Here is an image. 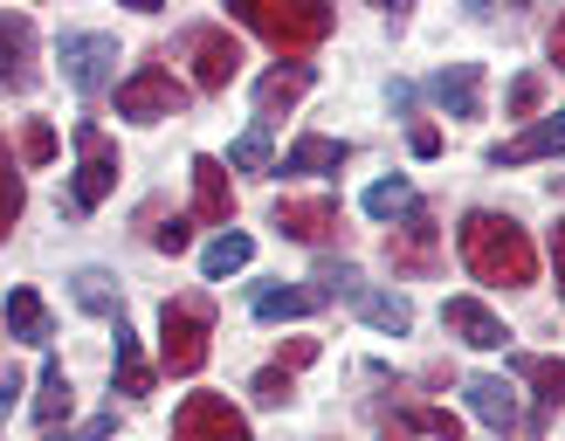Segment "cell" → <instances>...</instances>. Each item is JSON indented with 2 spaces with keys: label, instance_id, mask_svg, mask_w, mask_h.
<instances>
[{
  "label": "cell",
  "instance_id": "33",
  "mask_svg": "<svg viewBox=\"0 0 565 441\" xmlns=\"http://www.w3.org/2000/svg\"><path fill=\"white\" fill-rule=\"evenodd\" d=\"M539 104H545V76H518L511 83V118H531Z\"/></svg>",
  "mask_w": 565,
  "mask_h": 441
},
{
  "label": "cell",
  "instance_id": "17",
  "mask_svg": "<svg viewBox=\"0 0 565 441\" xmlns=\"http://www.w3.org/2000/svg\"><path fill=\"white\" fill-rule=\"evenodd\" d=\"M193 214L201 220H228L235 214V186H228V165L221 159H193Z\"/></svg>",
  "mask_w": 565,
  "mask_h": 441
},
{
  "label": "cell",
  "instance_id": "30",
  "mask_svg": "<svg viewBox=\"0 0 565 441\" xmlns=\"http://www.w3.org/2000/svg\"><path fill=\"white\" fill-rule=\"evenodd\" d=\"M21 207H28V193H21V173H14V159H8V146H0V241L14 235V220H21Z\"/></svg>",
  "mask_w": 565,
  "mask_h": 441
},
{
  "label": "cell",
  "instance_id": "32",
  "mask_svg": "<svg viewBox=\"0 0 565 441\" xmlns=\"http://www.w3.org/2000/svg\"><path fill=\"white\" fill-rule=\"evenodd\" d=\"M21 159H28V165H49V159H55V131H49L42 118L21 131Z\"/></svg>",
  "mask_w": 565,
  "mask_h": 441
},
{
  "label": "cell",
  "instance_id": "16",
  "mask_svg": "<svg viewBox=\"0 0 565 441\" xmlns=\"http://www.w3.org/2000/svg\"><path fill=\"white\" fill-rule=\"evenodd\" d=\"M152 379H159V373L146 366V352H138V331L118 318V352H110V386H118L125 400H146V394H152Z\"/></svg>",
  "mask_w": 565,
  "mask_h": 441
},
{
  "label": "cell",
  "instance_id": "36",
  "mask_svg": "<svg viewBox=\"0 0 565 441\" xmlns=\"http://www.w3.org/2000/svg\"><path fill=\"white\" fill-rule=\"evenodd\" d=\"M552 269H558V297H565V214H558V228H552Z\"/></svg>",
  "mask_w": 565,
  "mask_h": 441
},
{
  "label": "cell",
  "instance_id": "25",
  "mask_svg": "<svg viewBox=\"0 0 565 441\" xmlns=\"http://www.w3.org/2000/svg\"><path fill=\"white\" fill-rule=\"evenodd\" d=\"M76 311H90V318H125L118 283H110L104 269H76Z\"/></svg>",
  "mask_w": 565,
  "mask_h": 441
},
{
  "label": "cell",
  "instance_id": "15",
  "mask_svg": "<svg viewBox=\"0 0 565 441\" xmlns=\"http://www.w3.org/2000/svg\"><path fill=\"white\" fill-rule=\"evenodd\" d=\"M435 104L448 118H483V63H456L435 76Z\"/></svg>",
  "mask_w": 565,
  "mask_h": 441
},
{
  "label": "cell",
  "instance_id": "27",
  "mask_svg": "<svg viewBox=\"0 0 565 441\" xmlns=\"http://www.w3.org/2000/svg\"><path fill=\"white\" fill-rule=\"evenodd\" d=\"M228 165H235V173H276V159H269V125H263V118L228 146Z\"/></svg>",
  "mask_w": 565,
  "mask_h": 441
},
{
  "label": "cell",
  "instance_id": "28",
  "mask_svg": "<svg viewBox=\"0 0 565 441\" xmlns=\"http://www.w3.org/2000/svg\"><path fill=\"white\" fill-rule=\"evenodd\" d=\"M318 303H324L318 290H263V297H256V318H263V324H282V318H310Z\"/></svg>",
  "mask_w": 565,
  "mask_h": 441
},
{
  "label": "cell",
  "instance_id": "2",
  "mask_svg": "<svg viewBox=\"0 0 565 441\" xmlns=\"http://www.w3.org/2000/svg\"><path fill=\"white\" fill-rule=\"evenodd\" d=\"M207 338H214V303L207 297H166L159 303V373L166 379H193L207 366Z\"/></svg>",
  "mask_w": 565,
  "mask_h": 441
},
{
  "label": "cell",
  "instance_id": "12",
  "mask_svg": "<svg viewBox=\"0 0 565 441\" xmlns=\"http://www.w3.org/2000/svg\"><path fill=\"white\" fill-rule=\"evenodd\" d=\"M469 413H476L483 428L511 434V428H518V386L497 379V373H476V379H469Z\"/></svg>",
  "mask_w": 565,
  "mask_h": 441
},
{
  "label": "cell",
  "instance_id": "19",
  "mask_svg": "<svg viewBox=\"0 0 565 441\" xmlns=\"http://www.w3.org/2000/svg\"><path fill=\"white\" fill-rule=\"evenodd\" d=\"M310 83H318V76H310V63H290V69H269L263 83H256V110H263V125L276 118V110H290L303 90H310Z\"/></svg>",
  "mask_w": 565,
  "mask_h": 441
},
{
  "label": "cell",
  "instance_id": "34",
  "mask_svg": "<svg viewBox=\"0 0 565 441\" xmlns=\"http://www.w3.org/2000/svg\"><path fill=\"white\" fill-rule=\"evenodd\" d=\"M186 241H193V235H186V220H166V228L152 235V248H166V256H186Z\"/></svg>",
  "mask_w": 565,
  "mask_h": 441
},
{
  "label": "cell",
  "instance_id": "3",
  "mask_svg": "<svg viewBox=\"0 0 565 441\" xmlns=\"http://www.w3.org/2000/svg\"><path fill=\"white\" fill-rule=\"evenodd\" d=\"M235 21L256 28L282 55H303L331 35V8H318V0H235Z\"/></svg>",
  "mask_w": 565,
  "mask_h": 441
},
{
  "label": "cell",
  "instance_id": "35",
  "mask_svg": "<svg viewBox=\"0 0 565 441\" xmlns=\"http://www.w3.org/2000/svg\"><path fill=\"white\" fill-rule=\"evenodd\" d=\"M407 146H414V159H435V152H441V131H435V125H414Z\"/></svg>",
  "mask_w": 565,
  "mask_h": 441
},
{
  "label": "cell",
  "instance_id": "6",
  "mask_svg": "<svg viewBox=\"0 0 565 441\" xmlns=\"http://www.w3.org/2000/svg\"><path fill=\"white\" fill-rule=\"evenodd\" d=\"M76 152H83V165H76V180H70V207L90 214L104 193L118 186V146H110L97 125H76Z\"/></svg>",
  "mask_w": 565,
  "mask_h": 441
},
{
  "label": "cell",
  "instance_id": "24",
  "mask_svg": "<svg viewBox=\"0 0 565 441\" xmlns=\"http://www.w3.org/2000/svg\"><path fill=\"white\" fill-rule=\"evenodd\" d=\"M70 407H76V394H70V373H63V358H49V366H42V394H35V428L70 421Z\"/></svg>",
  "mask_w": 565,
  "mask_h": 441
},
{
  "label": "cell",
  "instance_id": "37",
  "mask_svg": "<svg viewBox=\"0 0 565 441\" xmlns=\"http://www.w3.org/2000/svg\"><path fill=\"white\" fill-rule=\"evenodd\" d=\"M14 394H21V379L8 373V379H0V421H8V413H14Z\"/></svg>",
  "mask_w": 565,
  "mask_h": 441
},
{
  "label": "cell",
  "instance_id": "21",
  "mask_svg": "<svg viewBox=\"0 0 565 441\" xmlns=\"http://www.w3.org/2000/svg\"><path fill=\"white\" fill-rule=\"evenodd\" d=\"M248 256H256V241H248L242 228H221V235L201 248V276H207V283H221V276L248 269Z\"/></svg>",
  "mask_w": 565,
  "mask_h": 441
},
{
  "label": "cell",
  "instance_id": "20",
  "mask_svg": "<svg viewBox=\"0 0 565 441\" xmlns=\"http://www.w3.org/2000/svg\"><path fill=\"white\" fill-rule=\"evenodd\" d=\"M8 338H21V345H49V303L35 297V290H8Z\"/></svg>",
  "mask_w": 565,
  "mask_h": 441
},
{
  "label": "cell",
  "instance_id": "8",
  "mask_svg": "<svg viewBox=\"0 0 565 441\" xmlns=\"http://www.w3.org/2000/svg\"><path fill=\"white\" fill-rule=\"evenodd\" d=\"M173 441H256V434L221 394H186L173 413Z\"/></svg>",
  "mask_w": 565,
  "mask_h": 441
},
{
  "label": "cell",
  "instance_id": "38",
  "mask_svg": "<svg viewBox=\"0 0 565 441\" xmlns=\"http://www.w3.org/2000/svg\"><path fill=\"white\" fill-rule=\"evenodd\" d=\"M552 63H558V69H565V21H558V28H552Z\"/></svg>",
  "mask_w": 565,
  "mask_h": 441
},
{
  "label": "cell",
  "instance_id": "13",
  "mask_svg": "<svg viewBox=\"0 0 565 441\" xmlns=\"http://www.w3.org/2000/svg\"><path fill=\"white\" fill-rule=\"evenodd\" d=\"M276 228L290 241H331L338 235V201H276Z\"/></svg>",
  "mask_w": 565,
  "mask_h": 441
},
{
  "label": "cell",
  "instance_id": "9",
  "mask_svg": "<svg viewBox=\"0 0 565 441\" xmlns=\"http://www.w3.org/2000/svg\"><path fill=\"white\" fill-rule=\"evenodd\" d=\"M386 262H393V276H428L441 262V228H435L428 207H414L401 228L386 235Z\"/></svg>",
  "mask_w": 565,
  "mask_h": 441
},
{
  "label": "cell",
  "instance_id": "11",
  "mask_svg": "<svg viewBox=\"0 0 565 441\" xmlns=\"http://www.w3.org/2000/svg\"><path fill=\"white\" fill-rule=\"evenodd\" d=\"M441 324H448V338H462L476 352H497L511 331H503V318L490 311V303H476V297H448L441 303Z\"/></svg>",
  "mask_w": 565,
  "mask_h": 441
},
{
  "label": "cell",
  "instance_id": "10",
  "mask_svg": "<svg viewBox=\"0 0 565 441\" xmlns=\"http://www.w3.org/2000/svg\"><path fill=\"white\" fill-rule=\"evenodd\" d=\"M35 83V21L0 14V97H21Z\"/></svg>",
  "mask_w": 565,
  "mask_h": 441
},
{
  "label": "cell",
  "instance_id": "14",
  "mask_svg": "<svg viewBox=\"0 0 565 441\" xmlns=\"http://www.w3.org/2000/svg\"><path fill=\"white\" fill-rule=\"evenodd\" d=\"M565 152V110H552V118H539L531 131H518L511 146H497L490 159L497 165H531V159H558Z\"/></svg>",
  "mask_w": 565,
  "mask_h": 441
},
{
  "label": "cell",
  "instance_id": "29",
  "mask_svg": "<svg viewBox=\"0 0 565 441\" xmlns=\"http://www.w3.org/2000/svg\"><path fill=\"white\" fill-rule=\"evenodd\" d=\"M407 428L435 434V441H462V421H456V413H441V407H420V413H407V421H386V434H393V441H401Z\"/></svg>",
  "mask_w": 565,
  "mask_h": 441
},
{
  "label": "cell",
  "instance_id": "4",
  "mask_svg": "<svg viewBox=\"0 0 565 441\" xmlns=\"http://www.w3.org/2000/svg\"><path fill=\"white\" fill-rule=\"evenodd\" d=\"M180 110H186V83L159 63H138L118 83V118H131V125H159V118H180Z\"/></svg>",
  "mask_w": 565,
  "mask_h": 441
},
{
  "label": "cell",
  "instance_id": "18",
  "mask_svg": "<svg viewBox=\"0 0 565 441\" xmlns=\"http://www.w3.org/2000/svg\"><path fill=\"white\" fill-rule=\"evenodd\" d=\"M345 159H352V146H345V138H318V131H310V138H297V146L282 152V165H276V173H338Z\"/></svg>",
  "mask_w": 565,
  "mask_h": 441
},
{
  "label": "cell",
  "instance_id": "5",
  "mask_svg": "<svg viewBox=\"0 0 565 441\" xmlns=\"http://www.w3.org/2000/svg\"><path fill=\"white\" fill-rule=\"evenodd\" d=\"M180 55L193 63V83H201V90H228L235 69H242V42L221 21H193L180 35Z\"/></svg>",
  "mask_w": 565,
  "mask_h": 441
},
{
  "label": "cell",
  "instance_id": "26",
  "mask_svg": "<svg viewBox=\"0 0 565 441\" xmlns=\"http://www.w3.org/2000/svg\"><path fill=\"white\" fill-rule=\"evenodd\" d=\"M365 214H373V220H407L420 201H414V186L407 180H380V186H365V201H359Z\"/></svg>",
  "mask_w": 565,
  "mask_h": 441
},
{
  "label": "cell",
  "instance_id": "23",
  "mask_svg": "<svg viewBox=\"0 0 565 441\" xmlns=\"http://www.w3.org/2000/svg\"><path fill=\"white\" fill-rule=\"evenodd\" d=\"M511 373L539 386V421L565 407V366H558V358H511Z\"/></svg>",
  "mask_w": 565,
  "mask_h": 441
},
{
  "label": "cell",
  "instance_id": "22",
  "mask_svg": "<svg viewBox=\"0 0 565 441\" xmlns=\"http://www.w3.org/2000/svg\"><path fill=\"white\" fill-rule=\"evenodd\" d=\"M352 303H359V318H365V324H373V331H393V338H401V331L414 324V303H407L401 290H359Z\"/></svg>",
  "mask_w": 565,
  "mask_h": 441
},
{
  "label": "cell",
  "instance_id": "7",
  "mask_svg": "<svg viewBox=\"0 0 565 441\" xmlns=\"http://www.w3.org/2000/svg\"><path fill=\"white\" fill-rule=\"evenodd\" d=\"M63 76L76 83L83 97L110 90V76H118V35H97V28H76V35H63Z\"/></svg>",
  "mask_w": 565,
  "mask_h": 441
},
{
  "label": "cell",
  "instance_id": "1",
  "mask_svg": "<svg viewBox=\"0 0 565 441\" xmlns=\"http://www.w3.org/2000/svg\"><path fill=\"white\" fill-rule=\"evenodd\" d=\"M462 262H469L476 283H490V290H524L531 276H539V248H531V235L511 214L476 207V214H462Z\"/></svg>",
  "mask_w": 565,
  "mask_h": 441
},
{
  "label": "cell",
  "instance_id": "31",
  "mask_svg": "<svg viewBox=\"0 0 565 441\" xmlns=\"http://www.w3.org/2000/svg\"><path fill=\"white\" fill-rule=\"evenodd\" d=\"M248 394H256V407H290V400H297V386H290V366H263Z\"/></svg>",
  "mask_w": 565,
  "mask_h": 441
}]
</instances>
